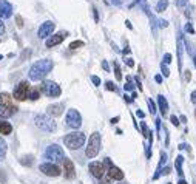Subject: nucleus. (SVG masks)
<instances>
[{"label": "nucleus", "mask_w": 196, "mask_h": 184, "mask_svg": "<svg viewBox=\"0 0 196 184\" xmlns=\"http://www.w3.org/2000/svg\"><path fill=\"white\" fill-rule=\"evenodd\" d=\"M190 79H191V73H190V70L184 71V80H185V82H190Z\"/></svg>", "instance_id": "c9c22d12"}, {"label": "nucleus", "mask_w": 196, "mask_h": 184, "mask_svg": "<svg viewBox=\"0 0 196 184\" xmlns=\"http://www.w3.org/2000/svg\"><path fill=\"white\" fill-rule=\"evenodd\" d=\"M167 25H168V22H167V20H159V27H161V28H165Z\"/></svg>", "instance_id": "79ce46f5"}, {"label": "nucleus", "mask_w": 196, "mask_h": 184, "mask_svg": "<svg viewBox=\"0 0 196 184\" xmlns=\"http://www.w3.org/2000/svg\"><path fill=\"white\" fill-rule=\"evenodd\" d=\"M182 36L179 34L178 37V65H179V71H182Z\"/></svg>", "instance_id": "6ab92c4d"}, {"label": "nucleus", "mask_w": 196, "mask_h": 184, "mask_svg": "<svg viewBox=\"0 0 196 184\" xmlns=\"http://www.w3.org/2000/svg\"><path fill=\"white\" fill-rule=\"evenodd\" d=\"M161 173H164V175H168V173H170V167H165V169H164V172H161Z\"/></svg>", "instance_id": "de8ad7c7"}, {"label": "nucleus", "mask_w": 196, "mask_h": 184, "mask_svg": "<svg viewBox=\"0 0 196 184\" xmlns=\"http://www.w3.org/2000/svg\"><path fill=\"white\" fill-rule=\"evenodd\" d=\"M125 63H127L128 67H133V65H134V62H133V59H131V57H128V59H125Z\"/></svg>", "instance_id": "a19ab883"}, {"label": "nucleus", "mask_w": 196, "mask_h": 184, "mask_svg": "<svg viewBox=\"0 0 196 184\" xmlns=\"http://www.w3.org/2000/svg\"><path fill=\"white\" fill-rule=\"evenodd\" d=\"M121 184H127V182H121Z\"/></svg>", "instance_id": "4d7b16f0"}, {"label": "nucleus", "mask_w": 196, "mask_h": 184, "mask_svg": "<svg viewBox=\"0 0 196 184\" xmlns=\"http://www.w3.org/2000/svg\"><path fill=\"white\" fill-rule=\"evenodd\" d=\"M136 115H138L139 118H145V115H144V112H141V110H138V112H136Z\"/></svg>", "instance_id": "a18cd8bd"}, {"label": "nucleus", "mask_w": 196, "mask_h": 184, "mask_svg": "<svg viewBox=\"0 0 196 184\" xmlns=\"http://www.w3.org/2000/svg\"><path fill=\"white\" fill-rule=\"evenodd\" d=\"M168 8V0H159L158 5H156V11L158 13H164Z\"/></svg>", "instance_id": "5701e85b"}, {"label": "nucleus", "mask_w": 196, "mask_h": 184, "mask_svg": "<svg viewBox=\"0 0 196 184\" xmlns=\"http://www.w3.org/2000/svg\"><path fill=\"white\" fill-rule=\"evenodd\" d=\"M5 155H6V142L0 138V159H2Z\"/></svg>", "instance_id": "393cba45"}, {"label": "nucleus", "mask_w": 196, "mask_h": 184, "mask_svg": "<svg viewBox=\"0 0 196 184\" xmlns=\"http://www.w3.org/2000/svg\"><path fill=\"white\" fill-rule=\"evenodd\" d=\"M141 129H142V133H144V136H145V138H148V136H150V132H148V129H147L145 122H142V124H141Z\"/></svg>", "instance_id": "7c9ffc66"}, {"label": "nucleus", "mask_w": 196, "mask_h": 184, "mask_svg": "<svg viewBox=\"0 0 196 184\" xmlns=\"http://www.w3.org/2000/svg\"><path fill=\"white\" fill-rule=\"evenodd\" d=\"M17 107L16 105H0V118H10L14 113H17Z\"/></svg>", "instance_id": "dca6fc26"}, {"label": "nucleus", "mask_w": 196, "mask_h": 184, "mask_svg": "<svg viewBox=\"0 0 196 184\" xmlns=\"http://www.w3.org/2000/svg\"><path fill=\"white\" fill-rule=\"evenodd\" d=\"M118 121H119V118H113V119H111V122H113V124H116Z\"/></svg>", "instance_id": "603ef678"}, {"label": "nucleus", "mask_w": 196, "mask_h": 184, "mask_svg": "<svg viewBox=\"0 0 196 184\" xmlns=\"http://www.w3.org/2000/svg\"><path fill=\"white\" fill-rule=\"evenodd\" d=\"M102 67H104V70H107V71H108V63H107L105 60L102 62Z\"/></svg>", "instance_id": "09e8293b"}, {"label": "nucleus", "mask_w": 196, "mask_h": 184, "mask_svg": "<svg viewBox=\"0 0 196 184\" xmlns=\"http://www.w3.org/2000/svg\"><path fill=\"white\" fill-rule=\"evenodd\" d=\"M105 87H107V90H111V91H118V88H116V85H114L113 82H107V84H105Z\"/></svg>", "instance_id": "72a5a7b5"}, {"label": "nucleus", "mask_w": 196, "mask_h": 184, "mask_svg": "<svg viewBox=\"0 0 196 184\" xmlns=\"http://www.w3.org/2000/svg\"><path fill=\"white\" fill-rule=\"evenodd\" d=\"M53 67H54V63H53V60H50V59H40V60H37V62H34V65L30 68V79L31 80H42L51 70H53Z\"/></svg>", "instance_id": "f257e3e1"}, {"label": "nucleus", "mask_w": 196, "mask_h": 184, "mask_svg": "<svg viewBox=\"0 0 196 184\" xmlns=\"http://www.w3.org/2000/svg\"><path fill=\"white\" fill-rule=\"evenodd\" d=\"M161 70H162V74H164L165 77H168V76H170V71H168V68L165 67V63H161Z\"/></svg>", "instance_id": "2f4dec72"}, {"label": "nucleus", "mask_w": 196, "mask_h": 184, "mask_svg": "<svg viewBox=\"0 0 196 184\" xmlns=\"http://www.w3.org/2000/svg\"><path fill=\"white\" fill-rule=\"evenodd\" d=\"M190 99H191V102H193V104H196V90H194L193 93L190 95Z\"/></svg>", "instance_id": "ea45409f"}, {"label": "nucleus", "mask_w": 196, "mask_h": 184, "mask_svg": "<svg viewBox=\"0 0 196 184\" xmlns=\"http://www.w3.org/2000/svg\"><path fill=\"white\" fill-rule=\"evenodd\" d=\"M182 161H184V158L179 155L178 158H176V170H178V175L182 178V175H184V172H182Z\"/></svg>", "instance_id": "b1692460"}, {"label": "nucleus", "mask_w": 196, "mask_h": 184, "mask_svg": "<svg viewBox=\"0 0 196 184\" xmlns=\"http://www.w3.org/2000/svg\"><path fill=\"white\" fill-rule=\"evenodd\" d=\"M114 74H116V79L121 80L122 79V73H121V68H119V63L114 62Z\"/></svg>", "instance_id": "bb28decb"}, {"label": "nucleus", "mask_w": 196, "mask_h": 184, "mask_svg": "<svg viewBox=\"0 0 196 184\" xmlns=\"http://www.w3.org/2000/svg\"><path fill=\"white\" fill-rule=\"evenodd\" d=\"M185 31L190 33V34H194V28L191 27V23H187V25H185Z\"/></svg>", "instance_id": "e433bc0d"}, {"label": "nucleus", "mask_w": 196, "mask_h": 184, "mask_svg": "<svg viewBox=\"0 0 196 184\" xmlns=\"http://www.w3.org/2000/svg\"><path fill=\"white\" fill-rule=\"evenodd\" d=\"M88 169H90V172H91V175H93L94 178H102V176L105 175V172H107L104 162H99V161H93V162H90Z\"/></svg>", "instance_id": "9d476101"}, {"label": "nucleus", "mask_w": 196, "mask_h": 184, "mask_svg": "<svg viewBox=\"0 0 196 184\" xmlns=\"http://www.w3.org/2000/svg\"><path fill=\"white\" fill-rule=\"evenodd\" d=\"M42 91L48 96V98H57V96H60V93H62V90H60V87L56 84V82H53V80H45L43 84H42Z\"/></svg>", "instance_id": "0eeeda50"}, {"label": "nucleus", "mask_w": 196, "mask_h": 184, "mask_svg": "<svg viewBox=\"0 0 196 184\" xmlns=\"http://www.w3.org/2000/svg\"><path fill=\"white\" fill-rule=\"evenodd\" d=\"M111 3H113V5H121L122 0H111Z\"/></svg>", "instance_id": "49530a36"}, {"label": "nucleus", "mask_w": 196, "mask_h": 184, "mask_svg": "<svg viewBox=\"0 0 196 184\" xmlns=\"http://www.w3.org/2000/svg\"><path fill=\"white\" fill-rule=\"evenodd\" d=\"M91 80H93L94 85H101V79L97 77V76H91Z\"/></svg>", "instance_id": "58836bf2"}, {"label": "nucleus", "mask_w": 196, "mask_h": 184, "mask_svg": "<svg viewBox=\"0 0 196 184\" xmlns=\"http://www.w3.org/2000/svg\"><path fill=\"white\" fill-rule=\"evenodd\" d=\"M17 25H19V27H22V25H23V23H22V19H20V17H17Z\"/></svg>", "instance_id": "3c124183"}, {"label": "nucleus", "mask_w": 196, "mask_h": 184, "mask_svg": "<svg viewBox=\"0 0 196 184\" xmlns=\"http://www.w3.org/2000/svg\"><path fill=\"white\" fill-rule=\"evenodd\" d=\"M170 62H171V54H170V53H165V54H164V62H162V63L167 65V63H170Z\"/></svg>", "instance_id": "473e14b6"}, {"label": "nucleus", "mask_w": 196, "mask_h": 184, "mask_svg": "<svg viewBox=\"0 0 196 184\" xmlns=\"http://www.w3.org/2000/svg\"><path fill=\"white\" fill-rule=\"evenodd\" d=\"M34 124H36L40 130L48 132V133H53V132H56V129H57V124H56L54 119H53L51 116H48V115H37V116L34 118Z\"/></svg>", "instance_id": "7ed1b4c3"}, {"label": "nucleus", "mask_w": 196, "mask_h": 184, "mask_svg": "<svg viewBox=\"0 0 196 184\" xmlns=\"http://www.w3.org/2000/svg\"><path fill=\"white\" fill-rule=\"evenodd\" d=\"M39 170H40L43 175H46V176H59V175L62 173V170H60V169H59L56 164H53V162H45V164H40Z\"/></svg>", "instance_id": "1a4fd4ad"}, {"label": "nucleus", "mask_w": 196, "mask_h": 184, "mask_svg": "<svg viewBox=\"0 0 196 184\" xmlns=\"http://www.w3.org/2000/svg\"><path fill=\"white\" fill-rule=\"evenodd\" d=\"M108 179L121 181V179H124V172H122L119 167H116V166H111V167L108 169Z\"/></svg>", "instance_id": "2eb2a0df"}, {"label": "nucleus", "mask_w": 196, "mask_h": 184, "mask_svg": "<svg viewBox=\"0 0 196 184\" xmlns=\"http://www.w3.org/2000/svg\"><path fill=\"white\" fill-rule=\"evenodd\" d=\"M125 101H127V102H133V98H130V96L125 95Z\"/></svg>", "instance_id": "8fccbe9b"}, {"label": "nucleus", "mask_w": 196, "mask_h": 184, "mask_svg": "<svg viewBox=\"0 0 196 184\" xmlns=\"http://www.w3.org/2000/svg\"><path fill=\"white\" fill-rule=\"evenodd\" d=\"M28 95H30V84H28L26 80L19 82V84L16 85V88H14V93H13L14 99H17V101H25V99H28Z\"/></svg>", "instance_id": "423d86ee"}, {"label": "nucleus", "mask_w": 196, "mask_h": 184, "mask_svg": "<svg viewBox=\"0 0 196 184\" xmlns=\"http://www.w3.org/2000/svg\"><path fill=\"white\" fill-rule=\"evenodd\" d=\"M0 105H13V96L10 93H0Z\"/></svg>", "instance_id": "4be33fe9"}, {"label": "nucleus", "mask_w": 196, "mask_h": 184, "mask_svg": "<svg viewBox=\"0 0 196 184\" xmlns=\"http://www.w3.org/2000/svg\"><path fill=\"white\" fill-rule=\"evenodd\" d=\"M45 158L50 159L51 162H62L65 159V153H63L62 147H59L57 144H53L45 150Z\"/></svg>", "instance_id": "39448f33"}, {"label": "nucleus", "mask_w": 196, "mask_h": 184, "mask_svg": "<svg viewBox=\"0 0 196 184\" xmlns=\"http://www.w3.org/2000/svg\"><path fill=\"white\" fill-rule=\"evenodd\" d=\"M178 184H188V182H187V181H185V179H181V181H179V182H178Z\"/></svg>", "instance_id": "864d4df0"}, {"label": "nucleus", "mask_w": 196, "mask_h": 184, "mask_svg": "<svg viewBox=\"0 0 196 184\" xmlns=\"http://www.w3.org/2000/svg\"><path fill=\"white\" fill-rule=\"evenodd\" d=\"M187 2H188V0H176V5H178L179 8H184V6L187 5Z\"/></svg>", "instance_id": "4c0bfd02"}, {"label": "nucleus", "mask_w": 196, "mask_h": 184, "mask_svg": "<svg viewBox=\"0 0 196 184\" xmlns=\"http://www.w3.org/2000/svg\"><path fill=\"white\" fill-rule=\"evenodd\" d=\"M170 121H171V124H173V125H176V127L179 125V118H178V116L171 115V116H170Z\"/></svg>", "instance_id": "f704fd0d"}, {"label": "nucleus", "mask_w": 196, "mask_h": 184, "mask_svg": "<svg viewBox=\"0 0 196 184\" xmlns=\"http://www.w3.org/2000/svg\"><path fill=\"white\" fill-rule=\"evenodd\" d=\"M147 104H148L150 113H151V115H154V113H156V105H154V102H153L151 99H148V101H147Z\"/></svg>", "instance_id": "c756f323"}, {"label": "nucleus", "mask_w": 196, "mask_h": 184, "mask_svg": "<svg viewBox=\"0 0 196 184\" xmlns=\"http://www.w3.org/2000/svg\"><path fill=\"white\" fill-rule=\"evenodd\" d=\"M99 152H101V135L97 133V132H94L90 136V141H88V147L85 150V155L88 158H96Z\"/></svg>", "instance_id": "20e7f679"}, {"label": "nucleus", "mask_w": 196, "mask_h": 184, "mask_svg": "<svg viewBox=\"0 0 196 184\" xmlns=\"http://www.w3.org/2000/svg\"><path fill=\"white\" fill-rule=\"evenodd\" d=\"M124 88H125V91H131V90L134 88V85L131 84V77H128V79H127V84L124 85Z\"/></svg>", "instance_id": "c85d7f7f"}, {"label": "nucleus", "mask_w": 196, "mask_h": 184, "mask_svg": "<svg viewBox=\"0 0 196 184\" xmlns=\"http://www.w3.org/2000/svg\"><path fill=\"white\" fill-rule=\"evenodd\" d=\"M154 80H156L158 84H161V82H162V76H161V74H156V76H154Z\"/></svg>", "instance_id": "c03bdc74"}, {"label": "nucleus", "mask_w": 196, "mask_h": 184, "mask_svg": "<svg viewBox=\"0 0 196 184\" xmlns=\"http://www.w3.org/2000/svg\"><path fill=\"white\" fill-rule=\"evenodd\" d=\"M158 102H159V110H161V115H162V116H165V115L168 113V102H167L165 96L159 95V96H158Z\"/></svg>", "instance_id": "a211bd4d"}, {"label": "nucleus", "mask_w": 196, "mask_h": 184, "mask_svg": "<svg viewBox=\"0 0 196 184\" xmlns=\"http://www.w3.org/2000/svg\"><path fill=\"white\" fill-rule=\"evenodd\" d=\"M66 125H70L71 129H79L82 125V116H80V113L77 110H74V108L68 110V113H66Z\"/></svg>", "instance_id": "6e6552de"}, {"label": "nucleus", "mask_w": 196, "mask_h": 184, "mask_svg": "<svg viewBox=\"0 0 196 184\" xmlns=\"http://www.w3.org/2000/svg\"><path fill=\"white\" fill-rule=\"evenodd\" d=\"M48 116H60L63 113V104H53L46 108Z\"/></svg>", "instance_id": "f3484780"}, {"label": "nucleus", "mask_w": 196, "mask_h": 184, "mask_svg": "<svg viewBox=\"0 0 196 184\" xmlns=\"http://www.w3.org/2000/svg\"><path fill=\"white\" fill-rule=\"evenodd\" d=\"M28 98H30L31 101H37V99H39V90H31L30 95H28Z\"/></svg>", "instance_id": "a878e982"}, {"label": "nucleus", "mask_w": 196, "mask_h": 184, "mask_svg": "<svg viewBox=\"0 0 196 184\" xmlns=\"http://www.w3.org/2000/svg\"><path fill=\"white\" fill-rule=\"evenodd\" d=\"M13 16V5L6 0H0V19H8Z\"/></svg>", "instance_id": "ddd939ff"}, {"label": "nucleus", "mask_w": 196, "mask_h": 184, "mask_svg": "<svg viewBox=\"0 0 196 184\" xmlns=\"http://www.w3.org/2000/svg\"><path fill=\"white\" fill-rule=\"evenodd\" d=\"M65 37H66V33H65V31H62V33H59V34H54V36H51V37L46 39V47H48V48H53V47L62 43Z\"/></svg>", "instance_id": "4468645a"}, {"label": "nucleus", "mask_w": 196, "mask_h": 184, "mask_svg": "<svg viewBox=\"0 0 196 184\" xmlns=\"http://www.w3.org/2000/svg\"><path fill=\"white\" fill-rule=\"evenodd\" d=\"M11 132H13V127L10 122L0 121V135H11Z\"/></svg>", "instance_id": "412c9836"}, {"label": "nucleus", "mask_w": 196, "mask_h": 184, "mask_svg": "<svg viewBox=\"0 0 196 184\" xmlns=\"http://www.w3.org/2000/svg\"><path fill=\"white\" fill-rule=\"evenodd\" d=\"M3 33H5V23L0 20V34H3Z\"/></svg>", "instance_id": "37998d69"}, {"label": "nucleus", "mask_w": 196, "mask_h": 184, "mask_svg": "<svg viewBox=\"0 0 196 184\" xmlns=\"http://www.w3.org/2000/svg\"><path fill=\"white\" fill-rule=\"evenodd\" d=\"M168 184H170V182H168Z\"/></svg>", "instance_id": "13d9d810"}, {"label": "nucleus", "mask_w": 196, "mask_h": 184, "mask_svg": "<svg viewBox=\"0 0 196 184\" xmlns=\"http://www.w3.org/2000/svg\"><path fill=\"white\" fill-rule=\"evenodd\" d=\"M62 162H63V175H65V178L73 179V178L76 176V169H74L73 161H71V159H68V158H65Z\"/></svg>", "instance_id": "f8f14e48"}, {"label": "nucleus", "mask_w": 196, "mask_h": 184, "mask_svg": "<svg viewBox=\"0 0 196 184\" xmlns=\"http://www.w3.org/2000/svg\"><path fill=\"white\" fill-rule=\"evenodd\" d=\"M165 162H167V155H165L164 152H161V161H159V166H158V169H156V173H154L153 179H158V178H159V175H161L162 167L165 166Z\"/></svg>", "instance_id": "aec40b11"}, {"label": "nucleus", "mask_w": 196, "mask_h": 184, "mask_svg": "<svg viewBox=\"0 0 196 184\" xmlns=\"http://www.w3.org/2000/svg\"><path fill=\"white\" fill-rule=\"evenodd\" d=\"M138 2H142V0H138ZM138 2H136V3H138Z\"/></svg>", "instance_id": "6e6d98bb"}, {"label": "nucleus", "mask_w": 196, "mask_h": 184, "mask_svg": "<svg viewBox=\"0 0 196 184\" xmlns=\"http://www.w3.org/2000/svg\"><path fill=\"white\" fill-rule=\"evenodd\" d=\"M193 63H194V67H196V56H193Z\"/></svg>", "instance_id": "5fc2aeb1"}, {"label": "nucleus", "mask_w": 196, "mask_h": 184, "mask_svg": "<svg viewBox=\"0 0 196 184\" xmlns=\"http://www.w3.org/2000/svg\"><path fill=\"white\" fill-rule=\"evenodd\" d=\"M63 142L70 150H77L85 144V135L82 132H73L63 138Z\"/></svg>", "instance_id": "f03ea898"}, {"label": "nucleus", "mask_w": 196, "mask_h": 184, "mask_svg": "<svg viewBox=\"0 0 196 184\" xmlns=\"http://www.w3.org/2000/svg\"><path fill=\"white\" fill-rule=\"evenodd\" d=\"M79 47H83V42H82V40H74V42L70 43V48H71V50H76V48H79Z\"/></svg>", "instance_id": "cd10ccee"}, {"label": "nucleus", "mask_w": 196, "mask_h": 184, "mask_svg": "<svg viewBox=\"0 0 196 184\" xmlns=\"http://www.w3.org/2000/svg\"><path fill=\"white\" fill-rule=\"evenodd\" d=\"M54 28H56V25L53 23V22H45V23H42L40 25V28H39V33H37V36L40 37V39H46L48 36H51V33L54 31Z\"/></svg>", "instance_id": "9b49d317"}]
</instances>
